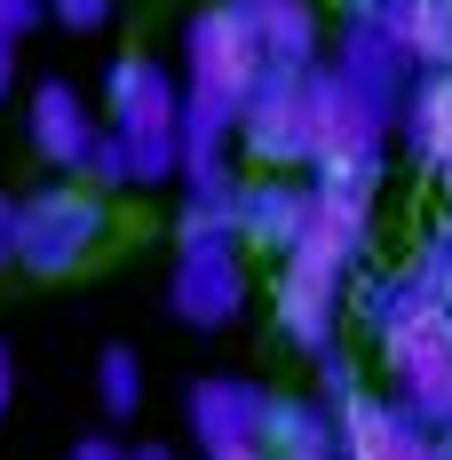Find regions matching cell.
<instances>
[{"mask_svg":"<svg viewBox=\"0 0 452 460\" xmlns=\"http://www.w3.org/2000/svg\"><path fill=\"white\" fill-rule=\"evenodd\" d=\"M381 24L397 32V48L412 56V72L452 64V0H381Z\"/></svg>","mask_w":452,"mask_h":460,"instance_id":"18","label":"cell"},{"mask_svg":"<svg viewBox=\"0 0 452 460\" xmlns=\"http://www.w3.org/2000/svg\"><path fill=\"white\" fill-rule=\"evenodd\" d=\"M238 111L182 88V190H238Z\"/></svg>","mask_w":452,"mask_h":460,"instance_id":"12","label":"cell"},{"mask_svg":"<svg viewBox=\"0 0 452 460\" xmlns=\"http://www.w3.org/2000/svg\"><path fill=\"white\" fill-rule=\"evenodd\" d=\"M310 72H262L238 111V151L254 167H302L310 175Z\"/></svg>","mask_w":452,"mask_h":460,"instance_id":"7","label":"cell"},{"mask_svg":"<svg viewBox=\"0 0 452 460\" xmlns=\"http://www.w3.org/2000/svg\"><path fill=\"white\" fill-rule=\"evenodd\" d=\"M103 230H111L103 190H95L88 175H56V183H40L32 199H24V246H16V270L72 278L95 246H103Z\"/></svg>","mask_w":452,"mask_h":460,"instance_id":"3","label":"cell"},{"mask_svg":"<svg viewBox=\"0 0 452 460\" xmlns=\"http://www.w3.org/2000/svg\"><path fill=\"white\" fill-rule=\"evenodd\" d=\"M167 310L199 333H215L246 310V262L238 254H175V278H167Z\"/></svg>","mask_w":452,"mask_h":460,"instance_id":"13","label":"cell"},{"mask_svg":"<svg viewBox=\"0 0 452 460\" xmlns=\"http://www.w3.org/2000/svg\"><path fill=\"white\" fill-rule=\"evenodd\" d=\"M373 190L358 175H317V207L310 230L278 254V333L294 349H325L341 341V318H350V294H358V270L373 254Z\"/></svg>","mask_w":452,"mask_h":460,"instance_id":"1","label":"cell"},{"mask_svg":"<svg viewBox=\"0 0 452 460\" xmlns=\"http://www.w3.org/2000/svg\"><path fill=\"white\" fill-rule=\"evenodd\" d=\"M8 397H16V366H8V341H0V413H8Z\"/></svg>","mask_w":452,"mask_h":460,"instance_id":"26","label":"cell"},{"mask_svg":"<svg viewBox=\"0 0 452 460\" xmlns=\"http://www.w3.org/2000/svg\"><path fill=\"white\" fill-rule=\"evenodd\" d=\"M397 143L421 175H437L452 190V64L437 72H412L405 88V111H397Z\"/></svg>","mask_w":452,"mask_h":460,"instance_id":"14","label":"cell"},{"mask_svg":"<svg viewBox=\"0 0 452 460\" xmlns=\"http://www.w3.org/2000/svg\"><path fill=\"white\" fill-rule=\"evenodd\" d=\"M254 16V40L270 56V72H317L325 64V24H317L310 0H246Z\"/></svg>","mask_w":452,"mask_h":460,"instance_id":"16","label":"cell"},{"mask_svg":"<svg viewBox=\"0 0 452 460\" xmlns=\"http://www.w3.org/2000/svg\"><path fill=\"white\" fill-rule=\"evenodd\" d=\"M8 88H16V40H0V103H8Z\"/></svg>","mask_w":452,"mask_h":460,"instance_id":"25","label":"cell"},{"mask_svg":"<svg viewBox=\"0 0 452 460\" xmlns=\"http://www.w3.org/2000/svg\"><path fill=\"white\" fill-rule=\"evenodd\" d=\"M381 366H389V397L445 437L452 429V302H429L405 325H389L381 333Z\"/></svg>","mask_w":452,"mask_h":460,"instance_id":"5","label":"cell"},{"mask_svg":"<svg viewBox=\"0 0 452 460\" xmlns=\"http://www.w3.org/2000/svg\"><path fill=\"white\" fill-rule=\"evenodd\" d=\"M238 190H182L175 207V254H238Z\"/></svg>","mask_w":452,"mask_h":460,"instance_id":"17","label":"cell"},{"mask_svg":"<svg viewBox=\"0 0 452 460\" xmlns=\"http://www.w3.org/2000/svg\"><path fill=\"white\" fill-rule=\"evenodd\" d=\"M207 460H270L262 445H238V453H207Z\"/></svg>","mask_w":452,"mask_h":460,"instance_id":"28","label":"cell"},{"mask_svg":"<svg viewBox=\"0 0 452 460\" xmlns=\"http://www.w3.org/2000/svg\"><path fill=\"white\" fill-rule=\"evenodd\" d=\"M24 128H32L40 167H56V175H88V151H95V136H103V119L88 111V95L72 88V80H40Z\"/></svg>","mask_w":452,"mask_h":460,"instance_id":"11","label":"cell"},{"mask_svg":"<svg viewBox=\"0 0 452 460\" xmlns=\"http://www.w3.org/2000/svg\"><path fill=\"white\" fill-rule=\"evenodd\" d=\"M95 397H103L111 420H136L143 413V358L136 349H103V358H95Z\"/></svg>","mask_w":452,"mask_h":460,"instance_id":"19","label":"cell"},{"mask_svg":"<svg viewBox=\"0 0 452 460\" xmlns=\"http://www.w3.org/2000/svg\"><path fill=\"white\" fill-rule=\"evenodd\" d=\"M72 460H128V445H120V437H103V429H95V437H80V445H72Z\"/></svg>","mask_w":452,"mask_h":460,"instance_id":"24","label":"cell"},{"mask_svg":"<svg viewBox=\"0 0 452 460\" xmlns=\"http://www.w3.org/2000/svg\"><path fill=\"white\" fill-rule=\"evenodd\" d=\"M445 453H452V429H445Z\"/></svg>","mask_w":452,"mask_h":460,"instance_id":"29","label":"cell"},{"mask_svg":"<svg viewBox=\"0 0 452 460\" xmlns=\"http://www.w3.org/2000/svg\"><path fill=\"white\" fill-rule=\"evenodd\" d=\"M16 246H24V199L0 190V270H16Z\"/></svg>","mask_w":452,"mask_h":460,"instance_id":"22","label":"cell"},{"mask_svg":"<svg viewBox=\"0 0 452 460\" xmlns=\"http://www.w3.org/2000/svg\"><path fill=\"white\" fill-rule=\"evenodd\" d=\"M325 64L350 80V88H365L389 119L405 111V88H412V56L397 48V32L381 24V8H350L341 16V32L325 40Z\"/></svg>","mask_w":452,"mask_h":460,"instance_id":"8","label":"cell"},{"mask_svg":"<svg viewBox=\"0 0 452 460\" xmlns=\"http://www.w3.org/2000/svg\"><path fill=\"white\" fill-rule=\"evenodd\" d=\"M317 207V175L302 167H262V175H238V238L254 254H286Z\"/></svg>","mask_w":452,"mask_h":460,"instance_id":"10","label":"cell"},{"mask_svg":"<svg viewBox=\"0 0 452 460\" xmlns=\"http://www.w3.org/2000/svg\"><path fill=\"white\" fill-rule=\"evenodd\" d=\"M103 128L128 143H182V72L159 56H120L103 72Z\"/></svg>","mask_w":452,"mask_h":460,"instance_id":"6","label":"cell"},{"mask_svg":"<svg viewBox=\"0 0 452 460\" xmlns=\"http://www.w3.org/2000/svg\"><path fill=\"white\" fill-rule=\"evenodd\" d=\"M128 460H175L167 445H128Z\"/></svg>","mask_w":452,"mask_h":460,"instance_id":"27","label":"cell"},{"mask_svg":"<svg viewBox=\"0 0 452 460\" xmlns=\"http://www.w3.org/2000/svg\"><path fill=\"white\" fill-rule=\"evenodd\" d=\"M182 420L199 437V453H238V445H262V420H270V389L246 381V373H199Z\"/></svg>","mask_w":452,"mask_h":460,"instance_id":"9","label":"cell"},{"mask_svg":"<svg viewBox=\"0 0 452 460\" xmlns=\"http://www.w3.org/2000/svg\"><path fill=\"white\" fill-rule=\"evenodd\" d=\"M111 8H120V0H48V16H56V24H72V32H103V24H111Z\"/></svg>","mask_w":452,"mask_h":460,"instance_id":"21","label":"cell"},{"mask_svg":"<svg viewBox=\"0 0 452 460\" xmlns=\"http://www.w3.org/2000/svg\"><path fill=\"white\" fill-rule=\"evenodd\" d=\"M310 366H317V397H325V405L358 397V358H350L341 341H325V349H310Z\"/></svg>","mask_w":452,"mask_h":460,"instance_id":"20","label":"cell"},{"mask_svg":"<svg viewBox=\"0 0 452 460\" xmlns=\"http://www.w3.org/2000/svg\"><path fill=\"white\" fill-rule=\"evenodd\" d=\"M262 453L270 460H341V413L325 397H270Z\"/></svg>","mask_w":452,"mask_h":460,"instance_id":"15","label":"cell"},{"mask_svg":"<svg viewBox=\"0 0 452 460\" xmlns=\"http://www.w3.org/2000/svg\"><path fill=\"white\" fill-rule=\"evenodd\" d=\"M302 88H310V175H358V183H381L397 119H389L365 88H350L333 64H317Z\"/></svg>","mask_w":452,"mask_h":460,"instance_id":"2","label":"cell"},{"mask_svg":"<svg viewBox=\"0 0 452 460\" xmlns=\"http://www.w3.org/2000/svg\"><path fill=\"white\" fill-rule=\"evenodd\" d=\"M262 72H270V56L254 40L246 0H207V8L182 24V88L191 95H215L230 111H246V95H254Z\"/></svg>","mask_w":452,"mask_h":460,"instance_id":"4","label":"cell"},{"mask_svg":"<svg viewBox=\"0 0 452 460\" xmlns=\"http://www.w3.org/2000/svg\"><path fill=\"white\" fill-rule=\"evenodd\" d=\"M40 16H48V0H0V40H24Z\"/></svg>","mask_w":452,"mask_h":460,"instance_id":"23","label":"cell"}]
</instances>
